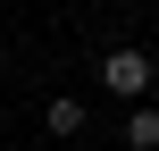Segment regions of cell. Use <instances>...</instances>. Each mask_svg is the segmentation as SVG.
I'll use <instances>...</instances> for the list:
<instances>
[{
  "label": "cell",
  "mask_w": 159,
  "mask_h": 151,
  "mask_svg": "<svg viewBox=\"0 0 159 151\" xmlns=\"http://www.w3.org/2000/svg\"><path fill=\"white\" fill-rule=\"evenodd\" d=\"M151 8H159V0H151Z\"/></svg>",
  "instance_id": "cell-4"
},
{
  "label": "cell",
  "mask_w": 159,
  "mask_h": 151,
  "mask_svg": "<svg viewBox=\"0 0 159 151\" xmlns=\"http://www.w3.org/2000/svg\"><path fill=\"white\" fill-rule=\"evenodd\" d=\"M42 118H50V134H59V143H67V134H84V126H92V109H84V101H75V92H50V109H42Z\"/></svg>",
  "instance_id": "cell-2"
},
{
  "label": "cell",
  "mask_w": 159,
  "mask_h": 151,
  "mask_svg": "<svg viewBox=\"0 0 159 151\" xmlns=\"http://www.w3.org/2000/svg\"><path fill=\"white\" fill-rule=\"evenodd\" d=\"M101 92L109 101H143L151 92V50L143 42H109L101 50Z\"/></svg>",
  "instance_id": "cell-1"
},
{
  "label": "cell",
  "mask_w": 159,
  "mask_h": 151,
  "mask_svg": "<svg viewBox=\"0 0 159 151\" xmlns=\"http://www.w3.org/2000/svg\"><path fill=\"white\" fill-rule=\"evenodd\" d=\"M126 151H159V109H126Z\"/></svg>",
  "instance_id": "cell-3"
}]
</instances>
